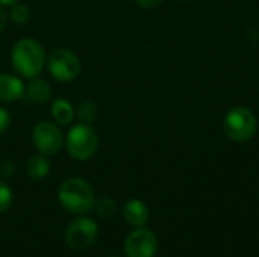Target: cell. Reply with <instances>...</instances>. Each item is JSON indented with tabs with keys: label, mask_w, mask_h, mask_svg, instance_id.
<instances>
[{
	"label": "cell",
	"mask_w": 259,
	"mask_h": 257,
	"mask_svg": "<svg viewBox=\"0 0 259 257\" xmlns=\"http://www.w3.org/2000/svg\"><path fill=\"white\" fill-rule=\"evenodd\" d=\"M0 176L3 177H12L14 176V164L9 161H5L0 164Z\"/></svg>",
	"instance_id": "19"
},
{
	"label": "cell",
	"mask_w": 259,
	"mask_h": 257,
	"mask_svg": "<svg viewBox=\"0 0 259 257\" xmlns=\"http://www.w3.org/2000/svg\"><path fill=\"white\" fill-rule=\"evenodd\" d=\"M52 117L53 120L61 124V126H68L73 123L76 114L73 109V105L67 100V98H55L52 101Z\"/></svg>",
	"instance_id": "12"
},
{
	"label": "cell",
	"mask_w": 259,
	"mask_h": 257,
	"mask_svg": "<svg viewBox=\"0 0 259 257\" xmlns=\"http://www.w3.org/2000/svg\"><path fill=\"white\" fill-rule=\"evenodd\" d=\"M12 200H14V194L11 188L5 182H0V214L6 212L11 208Z\"/></svg>",
	"instance_id": "17"
},
{
	"label": "cell",
	"mask_w": 259,
	"mask_h": 257,
	"mask_svg": "<svg viewBox=\"0 0 259 257\" xmlns=\"http://www.w3.org/2000/svg\"><path fill=\"white\" fill-rule=\"evenodd\" d=\"M258 123L255 114L249 108H232L223 120V130L226 136L235 142H246L256 133Z\"/></svg>",
	"instance_id": "4"
},
{
	"label": "cell",
	"mask_w": 259,
	"mask_h": 257,
	"mask_svg": "<svg viewBox=\"0 0 259 257\" xmlns=\"http://www.w3.org/2000/svg\"><path fill=\"white\" fill-rule=\"evenodd\" d=\"M138 6L144 8V9H153L156 6H159L162 3V0H135Z\"/></svg>",
	"instance_id": "20"
},
{
	"label": "cell",
	"mask_w": 259,
	"mask_h": 257,
	"mask_svg": "<svg viewBox=\"0 0 259 257\" xmlns=\"http://www.w3.org/2000/svg\"><path fill=\"white\" fill-rule=\"evenodd\" d=\"M47 62L44 47L33 38L18 39L11 50V64L17 74L32 79L39 76Z\"/></svg>",
	"instance_id": "1"
},
{
	"label": "cell",
	"mask_w": 259,
	"mask_h": 257,
	"mask_svg": "<svg viewBox=\"0 0 259 257\" xmlns=\"http://www.w3.org/2000/svg\"><path fill=\"white\" fill-rule=\"evenodd\" d=\"M156 236L146 227L135 229L124 241V253L127 257H153L156 254Z\"/></svg>",
	"instance_id": "8"
},
{
	"label": "cell",
	"mask_w": 259,
	"mask_h": 257,
	"mask_svg": "<svg viewBox=\"0 0 259 257\" xmlns=\"http://www.w3.org/2000/svg\"><path fill=\"white\" fill-rule=\"evenodd\" d=\"M17 2H20V0H0V5H2V6H12V5H15Z\"/></svg>",
	"instance_id": "22"
},
{
	"label": "cell",
	"mask_w": 259,
	"mask_h": 257,
	"mask_svg": "<svg viewBox=\"0 0 259 257\" xmlns=\"http://www.w3.org/2000/svg\"><path fill=\"white\" fill-rule=\"evenodd\" d=\"M94 209L100 218H108L115 214V203L109 197H100L94 201Z\"/></svg>",
	"instance_id": "16"
},
{
	"label": "cell",
	"mask_w": 259,
	"mask_h": 257,
	"mask_svg": "<svg viewBox=\"0 0 259 257\" xmlns=\"http://www.w3.org/2000/svg\"><path fill=\"white\" fill-rule=\"evenodd\" d=\"M59 204L70 214L83 215L94 208V191L91 185L79 177L67 179L61 183L58 191Z\"/></svg>",
	"instance_id": "2"
},
{
	"label": "cell",
	"mask_w": 259,
	"mask_h": 257,
	"mask_svg": "<svg viewBox=\"0 0 259 257\" xmlns=\"http://www.w3.org/2000/svg\"><path fill=\"white\" fill-rule=\"evenodd\" d=\"M124 220L135 227H143L149 220V208L141 200H129L123 208Z\"/></svg>",
	"instance_id": "11"
},
{
	"label": "cell",
	"mask_w": 259,
	"mask_h": 257,
	"mask_svg": "<svg viewBox=\"0 0 259 257\" xmlns=\"http://www.w3.org/2000/svg\"><path fill=\"white\" fill-rule=\"evenodd\" d=\"M76 117L80 123H93L97 117V105L93 100H83L76 111Z\"/></svg>",
	"instance_id": "14"
},
{
	"label": "cell",
	"mask_w": 259,
	"mask_h": 257,
	"mask_svg": "<svg viewBox=\"0 0 259 257\" xmlns=\"http://www.w3.org/2000/svg\"><path fill=\"white\" fill-rule=\"evenodd\" d=\"M47 68L58 82H71L80 73V61L76 53L68 48H55L47 58Z\"/></svg>",
	"instance_id": "5"
},
{
	"label": "cell",
	"mask_w": 259,
	"mask_h": 257,
	"mask_svg": "<svg viewBox=\"0 0 259 257\" xmlns=\"http://www.w3.org/2000/svg\"><path fill=\"white\" fill-rule=\"evenodd\" d=\"M6 23H8V14H6V12H5V9L0 6V32L5 29Z\"/></svg>",
	"instance_id": "21"
},
{
	"label": "cell",
	"mask_w": 259,
	"mask_h": 257,
	"mask_svg": "<svg viewBox=\"0 0 259 257\" xmlns=\"http://www.w3.org/2000/svg\"><path fill=\"white\" fill-rule=\"evenodd\" d=\"M99 229L94 220L80 217L73 220L65 230V242L73 250H85L88 248L97 238Z\"/></svg>",
	"instance_id": "7"
},
{
	"label": "cell",
	"mask_w": 259,
	"mask_h": 257,
	"mask_svg": "<svg viewBox=\"0 0 259 257\" xmlns=\"http://www.w3.org/2000/svg\"><path fill=\"white\" fill-rule=\"evenodd\" d=\"M32 144L39 155L55 156L64 147V133L58 124L41 121L32 129Z\"/></svg>",
	"instance_id": "6"
},
{
	"label": "cell",
	"mask_w": 259,
	"mask_h": 257,
	"mask_svg": "<svg viewBox=\"0 0 259 257\" xmlns=\"http://www.w3.org/2000/svg\"><path fill=\"white\" fill-rule=\"evenodd\" d=\"M23 80L11 73H0V101L12 103L24 95Z\"/></svg>",
	"instance_id": "9"
},
{
	"label": "cell",
	"mask_w": 259,
	"mask_h": 257,
	"mask_svg": "<svg viewBox=\"0 0 259 257\" xmlns=\"http://www.w3.org/2000/svg\"><path fill=\"white\" fill-rule=\"evenodd\" d=\"M26 97L29 101L35 103V105H44L50 100L52 97V88H50V83L36 76V77H32L29 79V83L26 85Z\"/></svg>",
	"instance_id": "10"
},
{
	"label": "cell",
	"mask_w": 259,
	"mask_h": 257,
	"mask_svg": "<svg viewBox=\"0 0 259 257\" xmlns=\"http://www.w3.org/2000/svg\"><path fill=\"white\" fill-rule=\"evenodd\" d=\"M111 257H117V256H111Z\"/></svg>",
	"instance_id": "23"
},
{
	"label": "cell",
	"mask_w": 259,
	"mask_h": 257,
	"mask_svg": "<svg viewBox=\"0 0 259 257\" xmlns=\"http://www.w3.org/2000/svg\"><path fill=\"white\" fill-rule=\"evenodd\" d=\"M67 153L74 161H88L91 159L99 148V135L94 127L85 123L74 124L68 129L64 139Z\"/></svg>",
	"instance_id": "3"
},
{
	"label": "cell",
	"mask_w": 259,
	"mask_h": 257,
	"mask_svg": "<svg viewBox=\"0 0 259 257\" xmlns=\"http://www.w3.org/2000/svg\"><path fill=\"white\" fill-rule=\"evenodd\" d=\"M26 173L32 180H42L50 173V161L44 155H33L26 164Z\"/></svg>",
	"instance_id": "13"
},
{
	"label": "cell",
	"mask_w": 259,
	"mask_h": 257,
	"mask_svg": "<svg viewBox=\"0 0 259 257\" xmlns=\"http://www.w3.org/2000/svg\"><path fill=\"white\" fill-rule=\"evenodd\" d=\"M11 126V114L8 112V109L0 106V136L9 129Z\"/></svg>",
	"instance_id": "18"
},
{
	"label": "cell",
	"mask_w": 259,
	"mask_h": 257,
	"mask_svg": "<svg viewBox=\"0 0 259 257\" xmlns=\"http://www.w3.org/2000/svg\"><path fill=\"white\" fill-rule=\"evenodd\" d=\"M9 18L14 24L17 26H21V24H26L30 18V9L27 5L24 3H20L17 2L15 5L11 6V12H9Z\"/></svg>",
	"instance_id": "15"
}]
</instances>
